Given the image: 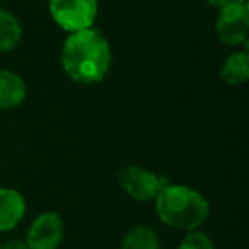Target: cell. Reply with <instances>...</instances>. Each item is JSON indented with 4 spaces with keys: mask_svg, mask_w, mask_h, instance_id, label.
<instances>
[{
    "mask_svg": "<svg viewBox=\"0 0 249 249\" xmlns=\"http://www.w3.org/2000/svg\"><path fill=\"white\" fill-rule=\"evenodd\" d=\"M26 99V82L19 73L0 69V109H12Z\"/></svg>",
    "mask_w": 249,
    "mask_h": 249,
    "instance_id": "ba28073f",
    "label": "cell"
},
{
    "mask_svg": "<svg viewBox=\"0 0 249 249\" xmlns=\"http://www.w3.org/2000/svg\"><path fill=\"white\" fill-rule=\"evenodd\" d=\"M22 28L12 12L0 9V52H9L21 41Z\"/></svg>",
    "mask_w": 249,
    "mask_h": 249,
    "instance_id": "8fae6325",
    "label": "cell"
},
{
    "mask_svg": "<svg viewBox=\"0 0 249 249\" xmlns=\"http://www.w3.org/2000/svg\"><path fill=\"white\" fill-rule=\"evenodd\" d=\"M220 80L227 86H241L249 79V55L246 50L234 52L225 58L218 73Z\"/></svg>",
    "mask_w": 249,
    "mask_h": 249,
    "instance_id": "9c48e42d",
    "label": "cell"
},
{
    "mask_svg": "<svg viewBox=\"0 0 249 249\" xmlns=\"http://www.w3.org/2000/svg\"><path fill=\"white\" fill-rule=\"evenodd\" d=\"M52 19L65 33H77L94 28L99 2L97 0H48Z\"/></svg>",
    "mask_w": 249,
    "mask_h": 249,
    "instance_id": "3957f363",
    "label": "cell"
},
{
    "mask_svg": "<svg viewBox=\"0 0 249 249\" xmlns=\"http://www.w3.org/2000/svg\"><path fill=\"white\" fill-rule=\"evenodd\" d=\"M26 215V200L14 188H0V234L14 231Z\"/></svg>",
    "mask_w": 249,
    "mask_h": 249,
    "instance_id": "52a82bcc",
    "label": "cell"
},
{
    "mask_svg": "<svg viewBox=\"0 0 249 249\" xmlns=\"http://www.w3.org/2000/svg\"><path fill=\"white\" fill-rule=\"evenodd\" d=\"M215 33L220 43L231 48L244 45L249 33V9L246 2H234L224 9H218Z\"/></svg>",
    "mask_w": 249,
    "mask_h": 249,
    "instance_id": "5b68a950",
    "label": "cell"
},
{
    "mask_svg": "<svg viewBox=\"0 0 249 249\" xmlns=\"http://www.w3.org/2000/svg\"><path fill=\"white\" fill-rule=\"evenodd\" d=\"M0 2H2V0H0Z\"/></svg>",
    "mask_w": 249,
    "mask_h": 249,
    "instance_id": "9a60e30c",
    "label": "cell"
},
{
    "mask_svg": "<svg viewBox=\"0 0 249 249\" xmlns=\"http://www.w3.org/2000/svg\"><path fill=\"white\" fill-rule=\"evenodd\" d=\"M60 60L65 73L73 82L92 86L107 75L113 53L106 36L99 29L89 28L67 36Z\"/></svg>",
    "mask_w": 249,
    "mask_h": 249,
    "instance_id": "6da1fadb",
    "label": "cell"
},
{
    "mask_svg": "<svg viewBox=\"0 0 249 249\" xmlns=\"http://www.w3.org/2000/svg\"><path fill=\"white\" fill-rule=\"evenodd\" d=\"M205 2L215 9H224V7H227V5L234 4V2H246V0H205Z\"/></svg>",
    "mask_w": 249,
    "mask_h": 249,
    "instance_id": "5bb4252c",
    "label": "cell"
},
{
    "mask_svg": "<svg viewBox=\"0 0 249 249\" xmlns=\"http://www.w3.org/2000/svg\"><path fill=\"white\" fill-rule=\"evenodd\" d=\"M178 249H213V241L207 232L196 229V231L186 232V235L181 239Z\"/></svg>",
    "mask_w": 249,
    "mask_h": 249,
    "instance_id": "7c38bea8",
    "label": "cell"
},
{
    "mask_svg": "<svg viewBox=\"0 0 249 249\" xmlns=\"http://www.w3.org/2000/svg\"><path fill=\"white\" fill-rule=\"evenodd\" d=\"M154 201L159 220L176 231H196L210 217L208 200L186 184H166Z\"/></svg>",
    "mask_w": 249,
    "mask_h": 249,
    "instance_id": "7a4b0ae2",
    "label": "cell"
},
{
    "mask_svg": "<svg viewBox=\"0 0 249 249\" xmlns=\"http://www.w3.org/2000/svg\"><path fill=\"white\" fill-rule=\"evenodd\" d=\"M169 183L167 176L142 166H126L120 173V186L123 193L137 201H154L160 190Z\"/></svg>",
    "mask_w": 249,
    "mask_h": 249,
    "instance_id": "277c9868",
    "label": "cell"
},
{
    "mask_svg": "<svg viewBox=\"0 0 249 249\" xmlns=\"http://www.w3.org/2000/svg\"><path fill=\"white\" fill-rule=\"evenodd\" d=\"M65 235V224L58 212H43L33 220L26 234L28 249H58Z\"/></svg>",
    "mask_w": 249,
    "mask_h": 249,
    "instance_id": "8992f818",
    "label": "cell"
},
{
    "mask_svg": "<svg viewBox=\"0 0 249 249\" xmlns=\"http://www.w3.org/2000/svg\"><path fill=\"white\" fill-rule=\"evenodd\" d=\"M120 249H160V239L150 225H135L121 239Z\"/></svg>",
    "mask_w": 249,
    "mask_h": 249,
    "instance_id": "30bf717a",
    "label": "cell"
},
{
    "mask_svg": "<svg viewBox=\"0 0 249 249\" xmlns=\"http://www.w3.org/2000/svg\"><path fill=\"white\" fill-rule=\"evenodd\" d=\"M0 249H28L24 239H9L4 244H0Z\"/></svg>",
    "mask_w": 249,
    "mask_h": 249,
    "instance_id": "4fadbf2b",
    "label": "cell"
}]
</instances>
